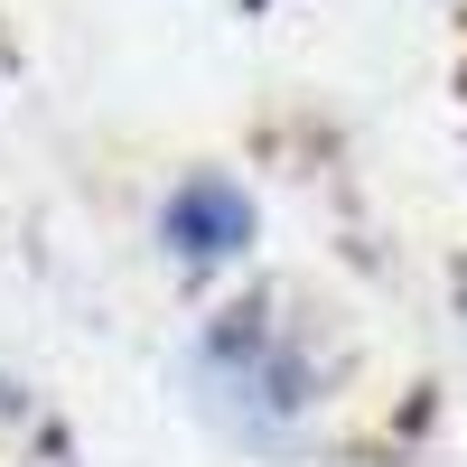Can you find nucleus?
<instances>
[{
	"mask_svg": "<svg viewBox=\"0 0 467 467\" xmlns=\"http://www.w3.org/2000/svg\"><path fill=\"white\" fill-rule=\"evenodd\" d=\"M169 244H178L187 262H224V253H244V244H253V206H244V187H224V178L178 187V197H169Z\"/></svg>",
	"mask_w": 467,
	"mask_h": 467,
	"instance_id": "f257e3e1",
	"label": "nucleus"
}]
</instances>
